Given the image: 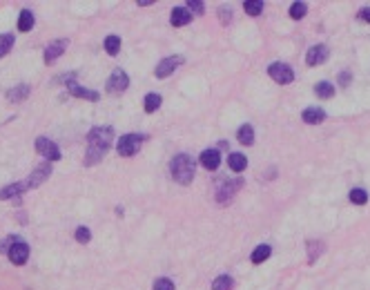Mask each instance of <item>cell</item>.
<instances>
[{
	"label": "cell",
	"mask_w": 370,
	"mask_h": 290,
	"mask_svg": "<svg viewBox=\"0 0 370 290\" xmlns=\"http://www.w3.org/2000/svg\"><path fill=\"white\" fill-rule=\"evenodd\" d=\"M14 241H16V237H7L5 241L0 243V252H9L11 246H14Z\"/></svg>",
	"instance_id": "obj_35"
},
{
	"label": "cell",
	"mask_w": 370,
	"mask_h": 290,
	"mask_svg": "<svg viewBox=\"0 0 370 290\" xmlns=\"http://www.w3.org/2000/svg\"><path fill=\"white\" fill-rule=\"evenodd\" d=\"M114 141V130L111 127H92L87 134V152H85V165H96L98 161H103V156L107 154V150L111 148Z\"/></svg>",
	"instance_id": "obj_1"
},
{
	"label": "cell",
	"mask_w": 370,
	"mask_h": 290,
	"mask_svg": "<svg viewBox=\"0 0 370 290\" xmlns=\"http://www.w3.org/2000/svg\"><path fill=\"white\" fill-rule=\"evenodd\" d=\"M350 78H352V74H350V72H341V76H339V83H341V87H346V85L350 83Z\"/></svg>",
	"instance_id": "obj_37"
},
{
	"label": "cell",
	"mask_w": 370,
	"mask_h": 290,
	"mask_svg": "<svg viewBox=\"0 0 370 290\" xmlns=\"http://www.w3.org/2000/svg\"><path fill=\"white\" fill-rule=\"evenodd\" d=\"M187 9L196 11V14H203V11H205V5L199 2V0H190V2H187Z\"/></svg>",
	"instance_id": "obj_34"
},
{
	"label": "cell",
	"mask_w": 370,
	"mask_h": 290,
	"mask_svg": "<svg viewBox=\"0 0 370 290\" xmlns=\"http://www.w3.org/2000/svg\"><path fill=\"white\" fill-rule=\"evenodd\" d=\"M268 74H270V78L281 85H288L295 80V72H292L290 65H286V63H272L268 67Z\"/></svg>",
	"instance_id": "obj_5"
},
{
	"label": "cell",
	"mask_w": 370,
	"mask_h": 290,
	"mask_svg": "<svg viewBox=\"0 0 370 290\" xmlns=\"http://www.w3.org/2000/svg\"><path fill=\"white\" fill-rule=\"evenodd\" d=\"M183 63V58L181 56H169V58H163L159 65H156V69H154V74H156V78H167L172 72H174L179 65Z\"/></svg>",
	"instance_id": "obj_10"
},
{
	"label": "cell",
	"mask_w": 370,
	"mask_h": 290,
	"mask_svg": "<svg viewBox=\"0 0 370 290\" xmlns=\"http://www.w3.org/2000/svg\"><path fill=\"white\" fill-rule=\"evenodd\" d=\"M34 14L29 9H22L20 11V16H18V29H20V32H29V29H32L34 27Z\"/></svg>",
	"instance_id": "obj_20"
},
{
	"label": "cell",
	"mask_w": 370,
	"mask_h": 290,
	"mask_svg": "<svg viewBox=\"0 0 370 290\" xmlns=\"http://www.w3.org/2000/svg\"><path fill=\"white\" fill-rule=\"evenodd\" d=\"M321 252H323V243L321 241H308V259H310V264H314Z\"/></svg>",
	"instance_id": "obj_25"
},
{
	"label": "cell",
	"mask_w": 370,
	"mask_h": 290,
	"mask_svg": "<svg viewBox=\"0 0 370 290\" xmlns=\"http://www.w3.org/2000/svg\"><path fill=\"white\" fill-rule=\"evenodd\" d=\"M270 254H272V248H270L268 243H261L259 248H254L252 252V264H263Z\"/></svg>",
	"instance_id": "obj_21"
},
{
	"label": "cell",
	"mask_w": 370,
	"mask_h": 290,
	"mask_svg": "<svg viewBox=\"0 0 370 290\" xmlns=\"http://www.w3.org/2000/svg\"><path fill=\"white\" fill-rule=\"evenodd\" d=\"M350 201L357 203V206H364L366 201H368V192L364 188H354V190H350Z\"/></svg>",
	"instance_id": "obj_28"
},
{
	"label": "cell",
	"mask_w": 370,
	"mask_h": 290,
	"mask_svg": "<svg viewBox=\"0 0 370 290\" xmlns=\"http://www.w3.org/2000/svg\"><path fill=\"white\" fill-rule=\"evenodd\" d=\"M239 143H243V145H252L254 143V130L252 125H241L239 127Z\"/></svg>",
	"instance_id": "obj_22"
},
{
	"label": "cell",
	"mask_w": 370,
	"mask_h": 290,
	"mask_svg": "<svg viewBox=\"0 0 370 290\" xmlns=\"http://www.w3.org/2000/svg\"><path fill=\"white\" fill-rule=\"evenodd\" d=\"M306 11H308V5H306V2H295V5L290 7V16L295 18V20H299V18L306 16Z\"/></svg>",
	"instance_id": "obj_31"
},
{
	"label": "cell",
	"mask_w": 370,
	"mask_h": 290,
	"mask_svg": "<svg viewBox=\"0 0 370 290\" xmlns=\"http://www.w3.org/2000/svg\"><path fill=\"white\" fill-rule=\"evenodd\" d=\"M69 47V40L67 38H58V40H52L47 45V49H45V63H54L58 56H63V52Z\"/></svg>",
	"instance_id": "obj_11"
},
{
	"label": "cell",
	"mask_w": 370,
	"mask_h": 290,
	"mask_svg": "<svg viewBox=\"0 0 370 290\" xmlns=\"http://www.w3.org/2000/svg\"><path fill=\"white\" fill-rule=\"evenodd\" d=\"M359 18L361 20H366V22H370V7H366V9L359 11Z\"/></svg>",
	"instance_id": "obj_38"
},
{
	"label": "cell",
	"mask_w": 370,
	"mask_h": 290,
	"mask_svg": "<svg viewBox=\"0 0 370 290\" xmlns=\"http://www.w3.org/2000/svg\"><path fill=\"white\" fill-rule=\"evenodd\" d=\"M90 239H92L90 228H87V226L76 228V241H78V243H90Z\"/></svg>",
	"instance_id": "obj_32"
},
{
	"label": "cell",
	"mask_w": 370,
	"mask_h": 290,
	"mask_svg": "<svg viewBox=\"0 0 370 290\" xmlns=\"http://www.w3.org/2000/svg\"><path fill=\"white\" fill-rule=\"evenodd\" d=\"M243 9L248 11L250 16H259L261 11H263V2L261 0H248V2H243Z\"/></svg>",
	"instance_id": "obj_29"
},
{
	"label": "cell",
	"mask_w": 370,
	"mask_h": 290,
	"mask_svg": "<svg viewBox=\"0 0 370 290\" xmlns=\"http://www.w3.org/2000/svg\"><path fill=\"white\" fill-rule=\"evenodd\" d=\"M201 165L207 170H217L219 165H221V154H219L217 150H205V152L201 154Z\"/></svg>",
	"instance_id": "obj_16"
},
{
	"label": "cell",
	"mask_w": 370,
	"mask_h": 290,
	"mask_svg": "<svg viewBox=\"0 0 370 290\" xmlns=\"http://www.w3.org/2000/svg\"><path fill=\"white\" fill-rule=\"evenodd\" d=\"M9 259H11V264H16V266H22L27 261V257H29V246H27L25 239L16 237V241H14V246H11L9 252Z\"/></svg>",
	"instance_id": "obj_7"
},
{
	"label": "cell",
	"mask_w": 370,
	"mask_h": 290,
	"mask_svg": "<svg viewBox=\"0 0 370 290\" xmlns=\"http://www.w3.org/2000/svg\"><path fill=\"white\" fill-rule=\"evenodd\" d=\"M69 94L76 96V98H85V100H98L101 98L98 92L87 90V87H80V85H76V83H69Z\"/></svg>",
	"instance_id": "obj_15"
},
{
	"label": "cell",
	"mask_w": 370,
	"mask_h": 290,
	"mask_svg": "<svg viewBox=\"0 0 370 290\" xmlns=\"http://www.w3.org/2000/svg\"><path fill=\"white\" fill-rule=\"evenodd\" d=\"M25 188H27L25 183H11V185H5V188L0 190V201L11 199V196H18L20 192H25Z\"/></svg>",
	"instance_id": "obj_19"
},
{
	"label": "cell",
	"mask_w": 370,
	"mask_h": 290,
	"mask_svg": "<svg viewBox=\"0 0 370 290\" xmlns=\"http://www.w3.org/2000/svg\"><path fill=\"white\" fill-rule=\"evenodd\" d=\"M154 290H174V281L167 279V277H161V279L154 281Z\"/></svg>",
	"instance_id": "obj_33"
},
{
	"label": "cell",
	"mask_w": 370,
	"mask_h": 290,
	"mask_svg": "<svg viewBox=\"0 0 370 290\" xmlns=\"http://www.w3.org/2000/svg\"><path fill=\"white\" fill-rule=\"evenodd\" d=\"M36 152L42 154L45 158H49V161H58L60 158V148L54 141H49L47 136H38L36 138Z\"/></svg>",
	"instance_id": "obj_6"
},
{
	"label": "cell",
	"mask_w": 370,
	"mask_h": 290,
	"mask_svg": "<svg viewBox=\"0 0 370 290\" xmlns=\"http://www.w3.org/2000/svg\"><path fill=\"white\" fill-rule=\"evenodd\" d=\"M227 165H230V170H232V172H243L245 165H248V158H245V154L234 152V154H230V156H227Z\"/></svg>",
	"instance_id": "obj_18"
},
{
	"label": "cell",
	"mask_w": 370,
	"mask_h": 290,
	"mask_svg": "<svg viewBox=\"0 0 370 290\" xmlns=\"http://www.w3.org/2000/svg\"><path fill=\"white\" fill-rule=\"evenodd\" d=\"M301 118L306 123H310V125H319V123L326 121V112L321 110V107H306L301 114Z\"/></svg>",
	"instance_id": "obj_13"
},
{
	"label": "cell",
	"mask_w": 370,
	"mask_h": 290,
	"mask_svg": "<svg viewBox=\"0 0 370 290\" xmlns=\"http://www.w3.org/2000/svg\"><path fill=\"white\" fill-rule=\"evenodd\" d=\"M14 47V34H2L0 36V56H5Z\"/></svg>",
	"instance_id": "obj_30"
},
{
	"label": "cell",
	"mask_w": 370,
	"mask_h": 290,
	"mask_svg": "<svg viewBox=\"0 0 370 290\" xmlns=\"http://www.w3.org/2000/svg\"><path fill=\"white\" fill-rule=\"evenodd\" d=\"M192 20V11H187L185 7H174L172 9V16H169V22L174 27H183Z\"/></svg>",
	"instance_id": "obj_14"
},
{
	"label": "cell",
	"mask_w": 370,
	"mask_h": 290,
	"mask_svg": "<svg viewBox=\"0 0 370 290\" xmlns=\"http://www.w3.org/2000/svg\"><path fill=\"white\" fill-rule=\"evenodd\" d=\"M314 92H317V96H321V98H330V96H334V85L328 83V80H321V83H317Z\"/></svg>",
	"instance_id": "obj_23"
},
{
	"label": "cell",
	"mask_w": 370,
	"mask_h": 290,
	"mask_svg": "<svg viewBox=\"0 0 370 290\" xmlns=\"http://www.w3.org/2000/svg\"><path fill=\"white\" fill-rule=\"evenodd\" d=\"M169 170H172V179L181 185H190L194 179V161L190 154H176L169 163Z\"/></svg>",
	"instance_id": "obj_2"
},
{
	"label": "cell",
	"mask_w": 370,
	"mask_h": 290,
	"mask_svg": "<svg viewBox=\"0 0 370 290\" xmlns=\"http://www.w3.org/2000/svg\"><path fill=\"white\" fill-rule=\"evenodd\" d=\"M143 134H125V136H121V141H118L116 150L121 156H132V154L138 152V145L143 143Z\"/></svg>",
	"instance_id": "obj_4"
},
{
	"label": "cell",
	"mask_w": 370,
	"mask_h": 290,
	"mask_svg": "<svg viewBox=\"0 0 370 290\" xmlns=\"http://www.w3.org/2000/svg\"><path fill=\"white\" fill-rule=\"evenodd\" d=\"M49 174H52V165H49V163H40L32 174H29V179L25 181V185L29 188V190H34V188L42 185L45 181L49 179Z\"/></svg>",
	"instance_id": "obj_8"
},
{
	"label": "cell",
	"mask_w": 370,
	"mask_h": 290,
	"mask_svg": "<svg viewBox=\"0 0 370 290\" xmlns=\"http://www.w3.org/2000/svg\"><path fill=\"white\" fill-rule=\"evenodd\" d=\"M219 18H221V22H223V25H225V22H230V20H232V14H230V9L221 7V9H219Z\"/></svg>",
	"instance_id": "obj_36"
},
{
	"label": "cell",
	"mask_w": 370,
	"mask_h": 290,
	"mask_svg": "<svg viewBox=\"0 0 370 290\" xmlns=\"http://www.w3.org/2000/svg\"><path fill=\"white\" fill-rule=\"evenodd\" d=\"M127 85H130V78H127V74L123 72L121 67H116L114 72H111L110 78H107V94H111V96L123 94V92L127 90Z\"/></svg>",
	"instance_id": "obj_3"
},
{
	"label": "cell",
	"mask_w": 370,
	"mask_h": 290,
	"mask_svg": "<svg viewBox=\"0 0 370 290\" xmlns=\"http://www.w3.org/2000/svg\"><path fill=\"white\" fill-rule=\"evenodd\" d=\"M212 290H232V277H230V274L217 277L214 284H212Z\"/></svg>",
	"instance_id": "obj_26"
},
{
	"label": "cell",
	"mask_w": 370,
	"mask_h": 290,
	"mask_svg": "<svg viewBox=\"0 0 370 290\" xmlns=\"http://www.w3.org/2000/svg\"><path fill=\"white\" fill-rule=\"evenodd\" d=\"M105 52L110 54V56H116V54L121 52V38L118 36H107L105 38Z\"/></svg>",
	"instance_id": "obj_24"
},
{
	"label": "cell",
	"mask_w": 370,
	"mask_h": 290,
	"mask_svg": "<svg viewBox=\"0 0 370 290\" xmlns=\"http://www.w3.org/2000/svg\"><path fill=\"white\" fill-rule=\"evenodd\" d=\"M29 92H32V87L22 83V85H18V87L7 92V100H11V103H20V100H25L27 96H29Z\"/></svg>",
	"instance_id": "obj_17"
},
{
	"label": "cell",
	"mask_w": 370,
	"mask_h": 290,
	"mask_svg": "<svg viewBox=\"0 0 370 290\" xmlns=\"http://www.w3.org/2000/svg\"><path fill=\"white\" fill-rule=\"evenodd\" d=\"M328 54H330V49L326 47V45H314V47L308 49V54H306V63L310 65V67L323 65L326 60H328Z\"/></svg>",
	"instance_id": "obj_9"
},
{
	"label": "cell",
	"mask_w": 370,
	"mask_h": 290,
	"mask_svg": "<svg viewBox=\"0 0 370 290\" xmlns=\"http://www.w3.org/2000/svg\"><path fill=\"white\" fill-rule=\"evenodd\" d=\"M161 96L159 94H148L145 96V112H148V114H152V112H156L161 107Z\"/></svg>",
	"instance_id": "obj_27"
},
{
	"label": "cell",
	"mask_w": 370,
	"mask_h": 290,
	"mask_svg": "<svg viewBox=\"0 0 370 290\" xmlns=\"http://www.w3.org/2000/svg\"><path fill=\"white\" fill-rule=\"evenodd\" d=\"M241 183H243V181L237 179V181H227L225 185H219V192H217V201H219V203H227V201L234 196V188H239Z\"/></svg>",
	"instance_id": "obj_12"
}]
</instances>
